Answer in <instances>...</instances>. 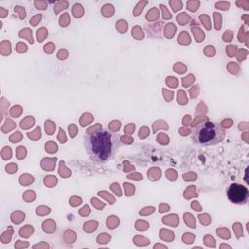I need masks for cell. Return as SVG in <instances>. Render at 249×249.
Wrapping results in <instances>:
<instances>
[{"label": "cell", "instance_id": "1", "mask_svg": "<svg viewBox=\"0 0 249 249\" xmlns=\"http://www.w3.org/2000/svg\"><path fill=\"white\" fill-rule=\"evenodd\" d=\"M86 150L89 158L104 162L111 160L120 147L119 136L107 130H96L85 137Z\"/></svg>", "mask_w": 249, "mask_h": 249}, {"label": "cell", "instance_id": "2", "mask_svg": "<svg viewBox=\"0 0 249 249\" xmlns=\"http://www.w3.org/2000/svg\"><path fill=\"white\" fill-rule=\"evenodd\" d=\"M225 129L213 122L199 123L194 126L193 140L200 145H215L224 140Z\"/></svg>", "mask_w": 249, "mask_h": 249}, {"label": "cell", "instance_id": "3", "mask_svg": "<svg viewBox=\"0 0 249 249\" xmlns=\"http://www.w3.org/2000/svg\"><path fill=\"white\" fill-rule=\"evenodd\" d=\"M228 198L235 204L245 203L248 198V190L239 184H231L227 191Z\"/></svg>", "mask_w": 249, "mask_h": 249}, {"label": "cell", "instance_id": "4", "mask_svg": "<svg viewBox=\"0 0 249 249\" xmlns=\"http://www.w3.org/2000/svg\"><path fill=\"white\" fill-rule=\"evenodd\" d=\"M18 10H19V13H20V15H21L20 18H24V17H25L24 9H23L22 7H19V6H16V7H15V11H18Z\"/></svg>", "mask_w": 249, "mask_h": 249}, {"label": "cell", "instance_id": "5", "mask_svg": "<svg viewBox=\"0 0 249 249\" xmlns=\"http://www.w3.org/2000/svg\"><path fill=\"white\" fill-rule=\"evenodd\" d=\"M216 7H220V9H223V10H227V9H228V7H229V3L220 2V3H217V4H216Z\"/></svg>", "mask_w": 249, "mask_h": 249}]
</instances>
